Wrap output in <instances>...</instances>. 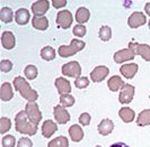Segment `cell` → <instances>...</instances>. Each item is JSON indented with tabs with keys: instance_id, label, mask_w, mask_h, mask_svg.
I'll return each instance as SVG.
<instances>
[{
	"instance_id": "6da1fadb",
	"label": "cell",
	"mask_w": 150,
	"mask_h": 147,
	"mask_svg": "<svg viewBox=\"0 0 150 147\" xmlns=\"http://www.w3.org/2000/svg\"><path fill=\"white\" fill-rule=\"evenodd\" d=\"M16 130L21 134H25L28 136H34L38 132V126L34 125L27 117L26 111H19L15 117Z\"/></svg>"
},
{
	"instance_id": "7a4b0ae2",
	"label": "cell",
	"mask_w": 150,
	"mask_h": 147,
	"mask_svg": "<svg viewBox=\"0 0 150 147\" xmlns=\"http://www.w3.org/2000/svg\"><path fill=\"white\" fill-rule=\"evenodd\" d=\"M14 87L21 93V96L30 102H35L38 98V93L30 88V83L26 81L23 76H17L14 79Z\"/></svg>"
},
{
	"instance_id": "3957f363",
	"label": "cell",
	"mask_w": 150,
	"mask_h": 147,
	"mask_svg": "<svg viewBox=\"0 0 150 147\" xmlns=\"http://www.w3.org/2000/svg\"><path fill=\"white\" fill-rule=\"evenodd\" d=\"M85 45L86 44H85V42H83V41L72 39L70 45H68V46L62 45V46H60L59 50H58V53H59V55H60L61 57H70V56L75 55L76 53H78V52H80L81 50H83Z\"/></svg>"
},
{
	"instance_id": "277c9868",
	"label": "cell",
	"mask_w": 150,
	"mask_h": 147,
	"mask_svg": "<svg viewBox=\"0 0 150 147\" xmlns=\"http://www.w3.org/2000/svg\"><path fill=\"white\" fill-rule=\"evenodd\" d=\"M25 111H26V115L27 117L30 118V120L34 124V125L38 126L41 120H42V113L40 111L38 103L36 102H27L26 103V107H25Z\"/></svg>"
},
{
	"instance_id": "5b68a950",
	"label": "cell",
	"mask_w": 150,
	"mask_h": 147,
	"mask_svg": "<svg viewBox=\"0 0 150 147\" xmlns=\"http://www.w3.org/2000/svg\"><path fill=\"white\" fill-rule=\"evenodd\" d=\"M129 48L134 53V55H140L144 61L150 62V46L147 44H139L134 42L129 43Z\"/></svg>"
},
{
	"instance_id": "8992f818",
	"label": "cell",
	"mask_w": 150,
	"mask_h": 147,
	"mask_svg": "<svg viewBox=\"0 0 150 147\" xmlns=\"http://www.w3.org/2000/svg\"><path fill=\"white\" fill-rule=\"evenodd\" d=\"M62 71V74L66 75V76H69V78H79L81 75V66L78 62L76 61H72V62H69L67 64L62 66L61 69Z\"/></svg>"
},
{
	"instance_id": "52a82bcc",
	"label": "cell",
	"mask_w": 150,
	"mask_h": 147,
	"mask_svg": "<svg viewBox=\"0 0 150 147\" xmlns=\"http://www.w3.org/2000/svg\"><path fill=\"white\" fill-rule=\"evenodd\" d=\"M134 91L135 89L133 85H131V84H125L124 83V85L121 88V92H120V96H119V101L120 103H123V104H128L132 101V99H133V97H134Z\"/></svg>"
},
{
	"instance_id": "ba28073f",
	"label": "cell",
	"mask_w": 150,
	"mask_h": 147,
	"mask_svg": "<svg viewBox=\"0 0 150 147\" xmlns=\"http://www.w3.org/2000/svg\"><path fill=\"white\" fill-rule=\"evenodd\" d=\"M72 14L69 11V10H61L58 13V16H57V24L58 26L63 28V29H68L71 24H72Z\"/></svg>"
},
{
	"instance_id": "9c48e42d",
	"label": "cell",
	"mask_w": 150,
	"mask_h": 147,
	"mask_svg": "<svg viewBox=\"0 0 150 147\" xmlns=\"http://www.w3.org/2000/svg\"><path fill=\"white\" fill-rule=\"evenodd\" d=\"M108 72H110V70H108V67L107 66H104V65H99V66H96L93 71H91V73H90V80L93 82H102L103 80H105L106 76L108 75Z\"/></svg>"
},
{
	"instance_id": "30bf717a",
	"label": "cell",
	"mask_w": 150,
	"mask_h": 147,
	"mask_svg": "<svg viewBox=\"0 0 150 147\" xmlns=\"http://www.w3.org/2000/svg\"><path fill=\"white\" fill-rule=\"evenodd\" d=\"M53 115H54V118L57 120L58 124H61V125H66L68 121L70 120V115L63 106H55L54 109H53Z\"/></svg>"
},
{
	"instance_id": "8fae6325",
	"label": "cell",
	"mask_w": 150,
	"mask_h": 147,
	"mask_svg": "<svg viewBox=\"0 0 150 147\" xmlns=\"http://www.w3.org/2000/svg\"><path fill=\"white\" fill-rule=\"evenodd\" d=\"M147 22V17L141 11H135L129 17L128 24L131 28H138Z\"/></svg>"
},
{
	"instance_id": "7c38bea8",
	"label": "cell",
	"mask_w": 150,
	"mask_h": 147,
	"mask_svg": "<svg viewBox=\"0 0 150 147\" xmlns=\"http://www.w3.org/2000/svg\"><path fill=\"white\" fill-rule=\"evenodd\" d=\"M50 2L47 0H38L32 5V13L36 17H42L49 10Z\"/></svg>"
},
{
	"instance_id": "4fadbf2b",
	"label": "cell",
	"mask_w": 150,
	"mask_h": 147,
	"mask_svg": "<svg viewBox=\"0 0 150 147\" xmlns=\"http://www.w3.org/2000/svg\"><path fill=\"white\" fill-rule=\"evenodd\" d=\"M134 56H135L134 53L131 51L130 48H124V50L117 51L114 54V61H115L117 64H121V63H124V62H127V61L133 60Z\"/></svg>"
},
{
	"instance_id": "5bb4252c",
	"label": "cell",
	"mask_w": 150,
	"mask_h": 147,
	"mask_svg": "<svg viewBox=\"0 0 150 147\" xmlns=\"http://www.w3.org/2000/svg\"><path fill=\"white\" fill-rule=\"evenodd\" d=\"M1 44L6 50H13L16 45V38L11 32H4L1 35Z\"/></svg>"
},
{
	"instance_id": "9a60e30c",
	"label": "cell",
	"mask_w": 150,
	"mask_h": 147,
	"mask_svg": "<svg viewBox=\"0 0 150 147\" xmlns=\"http://www.w3.org/2000/svg\"><path fill=\"white\" fill-rule=\"evenodd\" d=\"M58 130V126L52 120H45L42 125V135L45 138H50Z\"/></svg>"
},
{
	"instance_id": "2e32d148",
	"label": "cell",
	"mask_w": 150,
	"mask_h": 147,
	"mask_svg": "<svg viewBox=\"0 0 150 147\" xmlns=\"http://www.w3.org/2000/svg\"><path fill=\"white\" fill-rule=\"evenodd\" d=\"M55 87L58 89V92L61 94H67L71 92V85H70V82L68 81L67 79L64 78H58L55 80Z\"/></svg>"
},
{
	"instance_id": "e0dca14e",
	"label": "cell",
	"mask_w": 150,
	"mask_h": 147,
	"mask_svg": "<svg viewBox=\"0 0 150 147\" xmlns=\"http://www.w3.org/2000/svg\"><path fill=\"white\" fill-rule=\"evenodd\" d=\"M121 74L125 78V79H132L138 72V65L135 63H130V64H124L121 66L120 69Z\"/></svg>"
},
{
	"instance_id": "ac0fdd59",
	"label": "cell",
	"mask_w": 150,
	"mask_h": 147,
	"mask_svg": "<svg viewBox=\"0 0 150 147\" xmlns=\"http://www.w3.org/2000/svg\"><path fill=\"white\" fill-rule=\"evenodd\" d=\"M114 129V124L111 119H103L100 124L98 125V132L102 136H107L113 132Z\"/></svg>"
},
{
	"instance_id": "d6986e66",
	"label": "cell",
	"mask_w": 150,
	"mask_h": 147,
	"mask_svg": "<svg viewBox=\"0 0 150 147\" xmlns=\"http://www.w3.org/2000/svg\"><path fill=\"white\" fill-rule=\"evenodd\" d=\"M30 18V11L25 8H21L15 13V20L18 25H26Z\"/></svg>"
},
{
	"instance_id": "ffe728a7",
	"label": "cell",
	"mask_w": 150,
	"mask_h": 147,
	"mask_svg": "<svg viewBox=\"0 0 150 147\" xmlns=\"http://www.w3.org/2000/svg\"><path fill=\"white\" fill-rule=\"evenodd\" d=\"M13 97H14V91L11 88V84L8 82H5L0 89V99L2 101H9L13 99Z\"/></svg>"
},
{
	"instance_id": "44dd1931",
	"label": "cell",
	"mask_w": 150,
	"mask_h": 147,
	"mask_svg": "<svg viewBox=\"0 0 150 147\" xmlns=\"http://www.w3.org/2000/svg\"><path fill=\"white\" fill-rule=\"evenodd\" d=\"M32 25H33V27L35 29L45 30L47 29V27H49V20H47V18L44 17V16H42V17L34 16L33 19H32Z\"/></svg>"
},
{
	"instance_id": "7402d4cb",
	"label": "cell",
	"mask_w": 150,
	"mask_h": 147,
	"mask_svg": "<svg viewBox=\"0 0 150 147\" xmlns=\"http://www.w3.org/2000/svg\"><path fill=\"white\" fill-rule=\"evenodd\" d=\"M119 116H120V118L124 123H128L129 124V123H132V121L134 120L135 113L131 108H129V107H123V108H121L120 111H119Z\"/></svg>"
},
{
	"instance_id": "603a6c76",
	"label": "cell",
	"mask_w": 150,
	"mask_h": 147,
	"mask_svg": "<svg viewBox=\"0 0 150 147\" xmlns=\"http://www.w3.org/2000/svg\"><path fill=\"white\" fill-rule=\"evenodd\" d=\"M69 136L71 137V139L78 143L83 138V130L81 127L78 125H72L69 128Z\"/></svg>"
},
{
	"instance_id": "cb8c5ba5",
	"label": "cell",
	"mask_w": 150,
	"mask_h": 147,
	"mask_svg": "<svg viewBox=\"0 0 150 147\" xmlns=\"http://www.w3.org/2000/svg\"><path fill=\"white\" fill-rule=\"evenodd\" d=\"M89 17H90V13L87 8L85 7L78 8V10L76 13V20H77L78 24L83 25L85 22H87L89 20Z\"/></svg>"
},
{
	"instance_id": "d4e9b609",
	"label": "cell",
	"mask_w": 150,
	"mask_h": 147,
	"mask_svg": "<svg viewBox=\"0 0 150 147\" xmlns=\"http://www.w3.org/2000/svg\"><path fill=\"white\" fill-rule=\"evenodd\" d=\"M107 85H108V89L113 91V92H116L119 91L123 85H124V82L121 79L119 75H114L112 78H110V80L107 82Z\"/></svg>"
},
{
	"instance_id": "484cf974",
	"label": "cell",
	"mask_w": 150,
	"mask_h": 147,
	"mask_svg": "<svg viewBox=\"0 0 150 147\" xmlns=\"http://www.w3.org/2000/svg\"><path fill=\"white\" fill-rule=\"evenodd\" d=\"M137 125L140 127L150 125V109H144L139 113L137 118Z\"/></svg>"
},
{
	"instance_id": "4316f807",
	"label": "cell",
	"mask_w": 150,
	"mask_h": 147,
	"mask_svg": "<svg viewBox=\"0 0 150 147\" xmlns=\"http://www.w3.org/2000/svg\"><path fill=\"white\" fill-rule=\"evenodd\" d=\"M13 18H14V13L13 10L9 7H4L1 8L0 10V19L5 24H8V22H13Z\"/></svg>"
},
{
	"instance_id": "83f0119b",
	"label": "cell",
	"mask_w": 150,
	"mask_h": 147,
	"mask_svg": "<svg viewBox=\"0 0 150 147\" xmlns=\"http://www.w3.org/2000/svg\"><path fill=\"white\" fill-rule=\"evenodd\" d=\"M41 57L44 60V61H52L55 59V51L54 48H52L51 46H45L42 48L41 51Z\"/></svg>"
},
{
	"instance_id": "f1b7e54d",
	"label": "cell",
	"mask_w": 150,
	"mask_h": 147,
	"mask_svg": "<svg viewBox=\"0 0 150 147\" xmlns=\"http://www.w3.org/2000/svg\"><path fill=\"white\" fill-rule=\"evenodd\" d=\"M68 146H69V141H68L67 137H64V136H59V137L54 138V139L51 140L47 144V147H68Z\"/></svg>"
},
{
	"instance_id": "f546056e",
	"label": "cell",
	"mask_w": 150,
	"mask_h": 147,
	"mask_svg": "<svg viewBox=\"0 0 150 147\" xmlns=\"http://www.w3.org/2000/svg\"><path fill=\"white\" fill-rule=\"evenodd\" d=\"M24 74L28 80H34V79H36L38 74V67L35 65H27L24 70Z\"/></svg>"
},
{
	"instance_id": "4dcf8cb0",
	"label": "cell",
	"mask_w": 150,
	"mask_h": 147,
	"mask_svg": "<svg viewBox=\"0 0 150 147\" xmlns=\"http://www.w3.org/2000/svg\"><path fill=\"white\" fill-rule=\"evenodd\" d=\"M99 38L103 41V42H108L112 37V29L108 27V26H102L100 29H99Z\"/></svg>"
},
{
	"instance_id": "1f68e13d",
	"label": "cell",
	"mask_w": 150,
	"mask_h": 147,
	"mask_svg": "<svg viewBox=\"0 0 150 147\" xmlns=\"http://www.w3.org/2000/svg\"><path fill=\"white\" fill-rule=\"evenodd\" d=\"M60 103L61 106H63L64 108L66 107H72L75 104V98L71 96V94H61L60 96Z\"/></svg>"
},
{
	"instance_id": "d6a6232c",
	"label": "cell",
	"mask_w": 150,
	"mask_h": 147,
	"mask_svg": "<svg viewBox=\"0 0 150 147\" xmlns=\"http://www.w3.org/2000/svg\"><path fill=\"white\" fill-rule=\"evenodd\" d=\"M75 85L78 89H85L89 85V79L87 76H79L75 81Z\"/></svg>"
},
{
	"instance_id": "836d02e7",
	"label": "cell",
	"mask_w": 150,
	"mask_h": 147,
	"mask_svg": "<svg viewBox=\"0 0 150 147\" xmlns=\"http://www.w3.org/2000/svg\"><path fill=\"white\" fill-rule=\"evenodd\" d=\"M10 127H11V123H10V120L8 118L2 117L0 119V132L1 134L7 132L10 129Z\"/></svg>"
},
{
	"instance_id": "e575fe53",
	"label": "cell",
	"mask_w": 150,
	"mask_h": 147,
	"mask_svg": "<svg viewBox=\"0 0 150 147\" xmlns=\"http://www.w3.org/2000/svg\"><path fill=\"white\" fill-rule=\"evenodd\" d=\"M2 147H15L16 145V139L13 135H7L2 138Z\"/></svg>"
},
{
	"instance_id": "d590c367",
	"label": "cell",
	"mask_w": 150,
	"mask_h": 147,
	"mask_svg": "<svg viewBox=\"0 0 150 147\" xmlns=\"http://www.w3.org/2000/svg\"><path fill=\"white\" fill-rule=\"evenodd\" d=\"M86 32H87L86 27L83 25H80V24L76 25L75 27H74V34L77 37H83L86 35Z\"/></svg>"
},
{
	"instance_id": "8d00e7d4",
	"label": "cell",
	"mask_w": 150,
	"mask_h": 147,
	"mask_svg": "<svg viewBox=\"0 0 150 147\" xmlns=\"http://www.w3.org/2000/svg\"><path fill=\"white\" fill-rule=\"evenodd\" d=\"M0 70L2 72H10L13 70V63L9 60H2L0 62Z\"/></svg>"
},
{
	"instance_id": "74e56055",
	"label": "cell",
	"mask_w": 150,
	"mask_h": 147,
	"mask_svg": "<svg viewBox=\"0 0 150 147\" xmlns=\"http://www.w3.org/2000/svg\"><path fill=\"white\" fill-rule=\"evenodd\" d=\"M90 120H91L90 115L87 113V112H83V113H81V115L79 116V123L83 126H88L90 124Z\"/></svg>"
},
{
	"instance_id": "f35d334b",
	"label": "cell",
	"mask_w": 150,
	"mask_h": 147,
	"mask_svg": "<svg viewBox=\"0 0 150 147\" xmlns=\"http://www.w3.org/2000/svg\"><path fill=\"white\" fill-rule=\"evenodd\" d=\"M17 147H33V143L30 138L27 137H23L18 140V144H17Z\"/></svg>"
},
{
	"instance_id": "ab89813d",
	"label": "cell",
	"mask_w": 150,
	"mask_h": 147,
	"mask_svg": "<svg viewBox=\"0 0 150 147\" xmlns=\"http://www.w3.org/2000/svg\"><path fill=\"white\" fill-rule=\"evenodd\" d=\"M52 5L54 8H62L67 5V0H52Z\"/></svg>"
},
{
	"instance_id": "60d3db41",
	"label": "cell",
	"mask_w": 150,
	"mask_h": 147,
	"mask_svg": "<svg viewBox=\"0 0 150 147\" xmlns=\"http://www.w3.org/2000/svg\"><path fill=\"white\" fill-rule=\"evenodd\" d=\"M110 147H130V146L127 145V144H124V143H115V144L111 145Z\"/></svg>"
},
{
	"instance_id": "b9f144b4",
	"label": "cell",
	"mask_w": 150,
	"mask_h": 147,
	"mask_svg": "<svg viewBox=\"0 0 150 147\" xmlns=\"http://www.w3.org/2000/svg\"><path fill=\"white\" fill-rule=\"evenodd\" d=\"M144 11L150 16V2H147L146 6H144Z\"/></svg>"
},
{
	"instance_id": "7bdbcfd3",
	"label": "cell",
	"mask_w": 150,
	"mask_h": 147,
	"mask_svg": "<svg viewBox=\"0 0 150 147\" xmlns=\"http://www.w3.org/2000/svg\"><path fill=\"white\" fill-rule=\"evenodd\" d=\"M95 147H102V146H99V145H97V146H95Z\"/></svg>"
},
{
	"instance_id": "ee69618b",
	"label": "cell",
	"mask_w": 150,
	"mask_h": 147,
	"mask_svg": "<svg viewBox=\"0 0 150 147\" xmlns=\"http://www.w3.org/2000/svg\"><path fill=\"white\" fill-rule=\"evenodd\" d=\"M148 25H149V28H150V20H149V24H148Z\"/></svg>"
}]
</instances>
